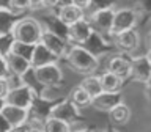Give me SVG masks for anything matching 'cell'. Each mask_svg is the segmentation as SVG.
Here are the masks:
<instances>
[{
  "label": "cell",
  "instance_id": "cell-1",
  "mask_svg": "<svg viewBox=\"0 0 151 132\" xmlns=\"http://www.w3.org/2000/svg\"><path fill=\"white\" fill-rule=\"evenodd\" d=\"M66 61L69 68L79 74H94L99 68V60L90 49L83 47L82 44H69Z\"/></svg>",
  "mask_w": 151,
  "mask_h": 132
},
{
  "label": "cell",
  "instance_id": "cell-2",
  "mask_svg": "<svg viewBox=\"0 0 151 132\" xmlns=\"http://www.w3.org/2000/svg\"><path fill=\"white\" fill-rule=\"evenodd\" d=\"M44 27L35 17H22L14 22L11 28V35L14 39L22 41L25 44H38L41 41Z\"/></svg>",
  "mask_w": 151,
  "mask_h": 132
},
{
  "label": "cell",
  "instance_id": "cell-3",
  "mask_svg": "<svg viewBox=\"0 0 151 132\" xmlns=\"http://www.w3.org/2000/svg\"><path fill=\"white\" fill-rule=\"evenodd\" d=\"M113 16H115V8L102 6V8L93 9L88 16V21L91 24L94 33H98L101 36H110L112 25H113Z\"/></svg>",
  "mask_w": 151,
  "mask_h": 132
},
{
  "label": "cell",
  "instance_id": "cell-4",
  "mask_svg": "<svg viewBox=\"0 0 151 132\" xmlns=\"http://www.w3.org/2000/svg\"><path fill=\"white\" fill-rule=\"evenodd\" d=\"M33 77L42 87H60L63 82V69L58 63H47L38 68H33Z\"/></svg>",
  "mask_w": 151,
  "mask_h": 132
},
{
  "label": "cell",
  "instance_id": "cell-5",
  "mask_svg": "<svg viewBox=\"0 0 151 132\" xmlns=\"http://www.w3.org/2000/svg\"><path fill=\"white\" fill-rule=\"evenodd\" d=\"M35 99H36L35 90H33L28 83H24L21 87L9 90L6 98H5V102L11 104V105H17V107L32 110L33 104H35Z\"/></svg>",
  "mask_w": 151,
  "mask_h": 132
},
{
  "label": "cell",
  "instance_id": "cell-6",
  "mask_svg": "<svg viewBox=\"0 0 151 132\" xmlns=\"http://www.w3.org/2000/svg\"><path fill=\"white\" fill-rule=\"evenodd\" d=\"M139 22V14L134 8H118L115 9V16H113V25H112V33L110 36L118 35L121 32L135 28Z\"/></svg>",
  "mask_w": 151,
  "mask_h": 132
},
{
  "label": "cell",
  "instance_id": "cell-7",
  "mask_svg": "<svg viewBox=\"0 0 151 132\" xmlns=\"http://www.w3.org/2000/svg\"><path fill=\"white\" fill-rule=\"evenodd\" d=\"M93 33L94 30L88 21V17L79 19L77 22L66 27V36H68V41L73 42V44H85L93 36Z\"/></svg>",
  "mask_w": 151,
  "mask_h": 132
},
{
  "label": "cell",
  "instance_id": "cell-8",
  "mask_svg": "<svg viewBox=\"0 0 151 132\" xmlns=\"http://www.w3.org/2000/svg\"><path fill=\"white\" fill-rule=\"evenodd\" d=\"M40 42H42V44H44L58 60L65 58L66 54H68V49H69L68 41H66L65 38H61L60 35H57L55 32L49 30V28H44Z\"/></svg>",
  "mask_w": 151,
  "mask_h": 132
},
{
  "label": "cell",
  "instance_id": "cell-9",
  "mask_svg": "<svg viewBox=\"0 0 151 132\" xmlns=\"http://www.w3.org/2000/svg\"><path fill=\"white\" fill-rule=\"evenodd\" d=\"M49 116H54V118H58V120H63V121H66V123L71 126V124H74L76 121H79L80 113H79V107L68 98L66 101H61V102H58V104H55V105L50 108Z\"/></svg>",
  "mask_w": 151,
  "mask_h": 132
},
{
  "label": "cell",
  "instance_id": "cell-10",
  "mask_svg": "<svg viewBox=\"0 0 151 132\" xmlns=\"http://www.w3.org/2000/svg\"><path fill=\"white\" fill-rule=\"evenodd\" d=\"M113 44L116 46L118 50H121L123 54H132L140 44V35L135 28L121 32L118 35H113Z\"/></svg>",
  "mask_w": 151,
  "mask_h": 132
},
{
  "label": "cell",
  "instance_id": "cell-11",
  "mask_svg": "<svg viewBox=\"0 0 151 132\" xmlns=\"http://www.w3.org/2000/svg\"><path fill=\"white\" fill-rule=\"evenodd\" d=\"M151 77V63L146 55H139L131 60V79L139 83H146Z\"/></svg>",
  "mask_w": 151,
  "mask_h": 132
},
{
  "label": "cell",
  "instance_id": "cell-12",
  "mask_svg": "<svg viewBox=\"0 0 151 132\" xmlns=\"http://www.w3.org/2000/svg\"><path fill=\"white\" fill-rule=\"evenodd\" d=\"M5 120L9 123V126H21V124H25L30 120V110L28 108H22V107H17V105H11V104H6L2 108L0 112Z\"/></svg>",
  "mask_w": 151,
  "mask_h": 132
},
{
  "label": "cell",
  "instance_id": "cell-13",
  "mask_svg": "<svg viewBox=\"0 0 151 132\" xmlns=\"http://www.w3.org/2000/svg\"><path fill=\"white\" fill-rule=\"evenodd\" d=\"M121 102H123V96L120 91H102L96 98H93L91 107L101 112H110L113 107H116Z\"/></svg>",
  "mask_w": 151,
  "mask_h": 132
},
{
  "label": "cell",
  "instance_id": "cell-14",
  "mask_svg": "<svg viewBox=\"0 0 151 132\" xmlns=\"http://www.w3.org/2000/svg\"><path fill=\"white\" fill-rule=\"evenodd\" d=\"M5 58H6V65H8V71L11 74H16V75H25L30 69H33L32 66V61L25 58V57H21L17 54L9 50L8 54H5Z\"/></svg>",
  "mask_w": 151,
  "mask_h": 132
},
{
  "label": "cell",
  "instance_id": "cell-15",
  "mask_svg": "<svg viewBox=\"0 0 151 132\" xmlns=\"http://www.w3.org/2000/svg\"><path fill=\"white\" fill-rule=\"evenodd\" d=\"M106 69L113 72V74H116L118 77H121L123 80H126V79L131 77V60H127L126 57H123V55L110 57L107 61Z\"/></svg>",
  "mask_w": 151,
  "mask_h": 132
},
{
  "label": "cell",
  "instance_id": "cell-16",
  "mask_svg": "<svg viewBox=\"0 0 151 132\" xmlns=\"http://www.w3.org/2000/svg\"><path fill=\"white\" fill-rule=\"evenodd\" d=\"M58 19L61 24H65L66 27L71 25V24L77 22L79 19H83L85 17V9H82L80 6L74 3H68V5H61L58 6Z\"/></svg>",
  "mask_w": 151,
  "mask_h": 132
},
{
  "label": "cell",
  "instance_id": "cell-17",
  "mask_svg": "<svg viewBox=\"0 0 151 132\" xmlns=\"http://www.w3.org/2000/svg\"><path fill=\"white\" fill-rule=\"evenodd\" d=\"M55 61H58V58L42 42L35 44V50H33V55H32V66L33 68H38V66H42L47 63H55Z\"/></svg>",
  "mask_w": 151,
  "mask_h": 132
},
{
  "label": "cell",
  "instance_id": "cell-18",
  "mask_svg": "<svg viewBox=\"0 0 151 132\" xmlns=\"http://www.w3.org/2000/svg\"><path fill=\"white\" fill-rule=\"evenodd\" d=\"M80 87H82L91 98H96L98 94H101L104 91L102 85H101V77L96 74H87L82 79V82H80Z\"/></svg>",
  "mask_w": 151,
  "mask_h": 132
},
{
  "label": "cell",
  "instance_id": "cell-19",
  "mask_svg": "<svg viewBox=\"0 0 151 132\" xmlns=\"http://www.w3.org/2000/svg\"><path fill=\"white\" fill-rule=\"evenodd\" d=\"M101 77V85L104 91H120L121 85H123V79L118 77L116 74L110 72V71H104V72L99 75Z\"/></svg>",
  "mask_w": 151,
  "mask_h": 132
},
{
  "label": "cell",
  "instance_id": "cell-20",
  "mask_svg": "<svg viewBox=\"0 0 151 132\" xmlns=\"http://www.w3.org/2000/svg\"><path fill=\"white\" fill-rule=\"evenodd\" d=\"M109 115H110V120L112 123H115V124L121 126V124H126V123H129L131 120V108L126 105L124 102L118 104L116 107H113L110 112H109Z\"/></svg>",
  "mask_w": 151,
  "mask_h": 132
},
{
  "label": "cell",
  "instance_id": "cell-21",
  "mask_svg": "<svg viewBox=\"0 0 151 132\" xmlns=\"http://www.w3.org/2000/svg\"><path fill=\"white\" fill-rule=\"evenodd\" d=\"M69 99L73 101L76 105H77L79 108H82V107H88V105H91V101H93V98L90 96V94L85 91V90L80 87H76L71 90V93H69Z\"/></svg>",
  "mask_w": 151,
  "mask_h": 132
},
{
  "label": "cell",
  "instance_id": "cell-22",
  "mask_svg": "<svg viewBox=\"0 0 151 132\" xmlns=\"http://www.w3.org/2000/svg\"><path fill=\"white\" fill-rule=\"evenodd\" d=\"M69 124L63 120L47 116L42 123V132H69Z\"/></svg>",
  "mask_w": 151,
  "mask_h": 132
},
{
  "label": "cell",
  "instance_id": "cell-23",
  "mask_svg": "<svg viewBox=\"0 0 151 132\" xmlns=\"http://www.w3.org/2000/svg\"><path fill=\"white\" fill-rule=\"evenodd\" d=\"M9 50L14 52V54H17V55H21V57H25V58H28L32 61V55H33V50H35V44H25V42H22V41L13 39Z\"/></svg>",
  "mask_w": 151,
  "mask_h": 132
},
{
  "label": "cell",
  "instance_id": "cell-24",
  "mask_svg": "<svg viewBox=\"0 0 151 132\" xmlns=\"http://www.w3.org/2000/svg\"><path fill=\"white\" fill-rule=\"evenodd\" d=\"M9 8L11 11H25V9H32V2L30 0H9Z\"/></svg>",
  "mask_w": 151,
  "mask_h": 132
},
{
  "label": "cell",
  "instance_id": "cell-25",
  "mask_svg": "<svg viewBox=\"0 0 151 132\" xmlns=\"http://www.w3.org/2000/svg\"><path fill=\"white\" fill-rule=\"evenodd\" d=\"M9 74L8 71V65H6V58L3 54H0V79H5Z\"/></svg>",
  "mask_w": 151,
  "mask_h": 132
},
{
  "label": "cell",
  "instance_id": "cell-26",
  "mask_svg": "<svg viewBox=\"0 0 151 132\" xmlns=\"http://www.w3.org/2000/svg\"><path fill=\"white\" fill-rule=\"evenodd\" d=\"M8 91H9V85H8L6 77H5V79H0V99H5V98H6Z\"/></svg>",
  "mask_w": 151,
  "mask_h": 132
},
{
  "label": "cell",
  "instance_id": "cell-27",
  "mask_svg": "<svg viewBox=\"0 0 151 132\" xmlns=\"http://www.w3.org/2000/svg\"><path fill=\"white\" fill-rule=\"evenodd\" d=\"M73 3L77 5V6H80L82 9H88L93 5V0H73Z\"/></svg>",
  "mask_w": 151,
  "mask_h": 132
},
{
  "label": "cell",
  "instance_id": "cell-28",
  "mask_svg": "<svg viewBox=\"0 0 151 132\" xmlns=\"http://www.w3.org/2000/svg\"><path fill=\"white\" fill-rule=\"evenodd\" d=\"M28 127H30V123H25V124H21V126H13L8 132H27Z\"/></svg>",
  "mask_w": 151,
  "mask_h": 132
},
{
  "label": "cell",
  "instance_id": "cell-29",
  "mask_svg": "<svg viewBox=\"0 0 151 132\" xmlns=\"http://www.w3.org/2000/svg\"><path fill=\"white\" fill-rule=\"evenodd\" d=\"M11 129V126H9V123L5 120V118L0 115V132H8Z\"/></svg>",
  "mask_w": 151,
  "mask_h": 132
},
{
  "label": "cell",
  "instance_id": "cell-30",
  "mask_svg": "<svg viewBox=\"0 0 151 132\" xmlns=\"http://www.w3.org/2000/svg\"><path fill=\"white\" fill-rule=\"evenodd\" d=\"M58 6V0H42L41 8H55Z\"/></svg>",
  "mask_w": 151,
  "mask_h": 132
},
{
  "label": "cell",
  "instance_id": "cell-31",
  "mask_svg": "<svg viewBox=\"0 0 151 132\" xmlns=\"http://www.w3.org/2000/svg\"><path fill=\"white\" fill-rule=\"evenodd\" d=\"M145 93H146V98H148V101L151 102V77L148 79V82L145 83Z\"/></svg>",
  "mask_w": 151,
  "mask_h": 132
},
{
  "label": "cell",
  "instance_id": "cell-32",
  "mask_svg": "<svg viewBox=\"0 0 151 132\" xmlns=\"http://www.w3.org/2000/svg\"><path fill=\"white\" fill-rule=\"evenodd\" d=\"M30 2H32V8H33V9L42 6V0H30Z\"/></svg>",
  "mask_w": 151,
  "mask_h": 132
},
{
  "label": "cell",
  "instance_id": "cell-33",
  "mask_svg": "<svg viewBox=\"0 0 151 132\" xmlns=\"http://www.w3.org/2000/svg\"><path fill=\"white\" fill-rule=\"evenodd\" d=\"M27 132H42V127H40V126H30Z\"/></svg>",
  "mask_w": 151,
  "mask_h": 132
},
{
  "label": "cell",
  "instance_id": "cell-34",
  "mask_svg": "<svg viewBox=\"0 0 151 132\" xmlns=\"http://www.w3.org/2000/svg\"><path fill=\"white\" fill-rule=\"evenodd\" d=\"M146 44H148V49H151V30L148 33V36H146Z\"/></svg>",
  "mask_w": 151,
  "mask_h": 132
},
{
  "label": "cell",
  "instance_id": "cell-35",
  "mask_svg": "<svg viewBox=\"0 0 151 132\" xmlns=\"http://www.w3.org/2000/svg\"><path fill=\"white\" fill-rule=\"evenodd\" d=\"M68 3H73V0H58V6H61V5H68Z\"/></svg>",
  "mask_w": 151,
  "mask_h": 132
},
{
  "label": "cell",
  "instance_id": "cell-36",
  "mask_svg": "<svg viewBox=\"0 0 151 132\" xmlns=\"http://www.w3.org/2000/svg\"><path fill=\"white\" fill-rule=\"evenodd\" d=\"M73 132H94V131L87 129V127H82V129H76V131H73Z\"/></svg>",
  "mask_w": 151,
  "mask_h": 132
},
{
  "label": "cell",
  "instance_id": "cell-37",
  "mask_svg": "<svg viewBox=\"0 0 151 132\" xmlns=\"http://www.w3.org/2000/svg\"><path fill=\"white\" fill-rule=\"evenodd\" d=\"M146 57H148V60H150V63H151V49H148V52L145 54Z\"/></svg>",
  "mask_w": 151,
  "mask_h": 132
},
{
  "label": "cell",
  "instance_id": "cell-38",
  "mask_svg": "<svg viewBox=\"0 0 151 132\" xmlns=\"http://www.w3.org/2000/svg\"><path fill=\"white\" fill-rule=\"evenodd\" d=\"M3 105H5V99H0V112H2Z\"/></svg>",
  "mask_w": 151,
  "mask_h": 132
},
{
  "label": "cell",
  "instance_id": "cell-39",
  "mask_svg": "<svg viewBox=\"0 0 151 132\" xmlns=\"http://www.w3.org/2000/svg\"><path fill=\"white\" fill-rule=\"evenodd\" d=\"M106 132H116V131H113V129H109V131H106Z\"/></svg>",
  "mask_w": 151,
  "mask_h": 132
},
{
  "label": "cell",
  "instance_id": "cell-40",
  "mask_svg": "<svg viewBox=\"0 0 151 132\" xmlns=\"http://www.w3.org/2000/svg\"><path fill=\"white\" fill-rule=\"evenodd\" d=\"M0 35H2V32H0Z\"/></svg>",
  "mask_w": 151,
  "mask_h": 132
},
{
  "label": "cell",
  "instance_id": "cell-41",
  "mask_svg": "<svg viewBox=\"0 0 151 132\" xmlns=\"http://www.w3.org/2000/svg\"><path fill=\"white\" fill-rule=\"evenodd\" d=\"M0 54H2V52H0Z\"/></svg>",
  "mask_w": 151,
  "mask_h": 132
}]
</instances>
